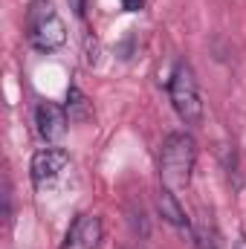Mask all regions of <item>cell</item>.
<instances>
[{
  "label": "cell",
  "mask_w": 246,
  "mask_h": 249,
  "mask_svg": "<svg viewBox=\"0 0 246 249\" xmlns=\"http://www.w3.org/2000/svg\"><path fill=\"white\" fill-rule=\"evenodd\" d=\"M197 162V142L191 133H168L159 151V174L171 188H185L191 183V171Z\"/></svg>",
  "instance_id": "1"
},
{
  "label": "cell",
  "mask_w": 246,
  "mask_h": 249,
  "mask_svg": "<svg viewBox=\"0 0 246 249\" xmlns=\"http://www.w3.org/2000/svg\"><path fill=\"white\" fill-rule=\"evenodd\" d=\"M26 38L38 53H55L67 41V26H64L58 9L50 0H32L26 9Z\"/></svg>",
  "instance_id": "2"
},
{
  "label": "cell",
  "mask_w": 246,
  "mask_h": 249,
  "mask_svg": "<svg viewBox=\"0 0 246 249\" xmlns=\"http://www.w3.org/2000/svg\"><path fill=\"white\" fill-rule=\"evenodd\" d=\"M168 96L171 105L177 110V116L185 124H200L203 122V102H200V87L194 78V70L185 61H180L174 67V75L168 81Z\"/></svg>",
  "instance_id": "3"
},
{
  "label": "cell",
  "mask_w": 246,
  "mask_h": 249,
  "mask_svg": "<svg viewBox=\"0 0 246 249\" xmlns=\"http://www.w3.org/2000/svg\"><path fill=\"white\" fill-rule=\"evenodd\" d=\"M67 162H70V154H67L64 148H41V151L32 157V165H29L32 183H35V186L53 183L64 168H67Z\"/></svg>",
  "instance_id": "4"
},
{
  "label": "cell",
  "mask_w": 246,
  "mask_h": 249,
  "mask_svg": "<svg viewBox=\"0 0 246 249\" xmlns=\"http://www.w3.org/2000/svg\"><path fill=\"white\" fill-rule=\"evenodd\" d=\"M99 244H102V220L96 214H78L61 249H99Z\"/></svg>",
  "instance_id": "5"
},
{
  "label": "cell",
  "mask_w": 246,
  "mask_h": 249,
  "mask_svg": "<svg viewBox=\"0 0 246 249\" xmlns=\"http://www.w3.org/2000/svg\"><path fill=\"white\" fill-rule=\"evenodd\" d=\"M67 110L58 107V105H53V102H44V105H38V110H35V124H38V133H41V139H47V142H55V139H61L64 130H67Z\"/></svg>",
  "instance_id": "6"
},
{
  "label": "cell",
  "mask_w": 246,
  "mask_h": 249,
  "mask_svg": "<svg viewBox=\"0 0 246 249\" xmlns=\"http://www.w3.org/2000/svg\"><path fill=\"white\" fill-rule=\"evenodd\" d=\"M157 206H159V214H162V220H165V223H171L177 232H183L185 238H191V235H194V226H191V220L185 217V209L180 206L177 194H174L168 186L159 188V194H157Z\"/></svg>",
  "instance_id": "7"
},
{
  "label": "cell",
  "mask_w": 246,
  "mask_h": 249,
  "mask_svg": "<svg viewBox=\"0 0 246 249\" xmlns=\"http://www.w3.org/2000/svg\"><path fill=\"white\" fill-rule=\"evenodd\" d=\"M90 113L93 110H90L87 96L78 87H70V93H67V116H70V122H87Z\"/></svg>",
  "instance_id": "8"
},
{
  "label": "cell",
  "mask_w": 246,
  "mask_h": 249,
  "mask_svg": "<svg viewBox=\"0 0 246 249\" xmlns=\"http://www.w3.org/2000/svg\"><path fill=\"white\" fill-rule=\"evenodd\" d=\"M191 241H194L197 249H217V235H214V229H211L206 220H197V223H194Z\"/></svg>",
  "instance_id": "9"
},
{
  "label": "cell",
  "mask_w": 246,
  "mask_h": 249,
  "mask_svg": "<svg viewBox=\"0 0 246 249\" xmlns=\"http://www.w3.org/2000/svg\"><path fill=\"white\" fill-rule=\"evenodd\" d=\"M119 3H122V9H127V12H139L145 0H119Z\"/></svg>",
  "instance_id": "10"
},
{
  "label": "cell",
  "mask_w": 246,
  "mask_h": 249,
  "mask_svg": "<svg viewBox=\"0 0 246 249\" xmlns=\"http://www.w3.org/2000/svg\"><path fill=\"white\" fill-rule=\"evenodd\" d=\"M70 3H72V9H75V15L81 18V15H84V0H70Z\"/></svg>",
  "instance_id": "11"
},
{
  "label": "cell",
  "mask_w": 246,
  "mask_h": 249,
  "mask_svg": "<svg viewBox=\"0 0 246 249\" xmlns=\"http://www.w3.org/2000/svg\"><path fill=\"white\" fill-rule=\"evenodd\" d=\"M235 249H246V238H238V244H235Z\"/></svg>",
  "instance_id": "12"
}]
</instances>
